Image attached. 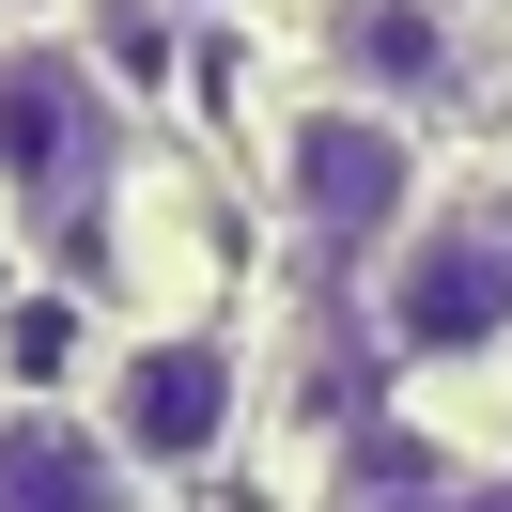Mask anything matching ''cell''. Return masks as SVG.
<instances>
[{
    "mask_svg": "<svg viewBox=\"0 0 512 512\" xmlns=\"http://www.w3.org/2000/svg\"><path fill=\"white\" fill-rule=\"evenodd\" d=\"M512 326V202H450L404 264H388V342L419 357H466Z\"/></svg>",
    "mask_w": 512,
    "mask_h": 512,
    "instance_id": "1",
    "label": "cell"
},
{
    "mask_svg": "<svg viewBox=\"0 0 512 512\" xmlns=\"http://www.w3.org/2000/svg\"><path fill=\"white\" fill-rule=\"evenodd\" d=\"M94 171H109V109L78 47H0V187L63 218V202H94Z\"/></svg>",
    "mask_w": 512,
    "mask_h": 512,
    "instance_id": "2",
    "label": "cell"
},
{
    "mask_svg": "<svg viewBox=\"0 0 512 512\" xmlns=\"http://www.w3.org/2000/svg\"><path fill=\"white\" fill-rule=\"evenodd\" d=\"M404 187H419V156H404L388 109H295V125H280V202L326 233V249L388 233V218H404Z\"/></svg>",
    "mask_w": 512,
    "mask_h": 512,
    "instance_id": "3",
    "label": "cell"
},
{
    "mask_svg": "<svg viewBox=\"0 0 512 512\" xmlns=\"http://www.w3.org/2000/svg\"><path fill=\"white\" fill-rule=\"evenodd\" d=\"M109 435L156 450V466H187V450L233 435V342L218 326H171V342H140L125 373H109Z\"/></svg>",
    "mask_w": 512,
    "mask_h": 512,
    "instance_id": "4",
    "label": "cell"
},
{
    "mask_svg": "<svg viewBox=\"0 0 512 512\" xmlns=\"http://www.w3.org/2000/svg\"><path fill=\"white\" fill-rule=\"evenodd\" d=\"M0 512H125L109 435H78V419L16 404V419H0Z\"/></svg>",
    "mask_w": 512,
    "mask_h": 512,
    "instance_id": "5",
    "label": "cell"
},
{
    "mask_svg": "<svg viewBox=\"0 0 512 512\" xmlns=\"http://www.w3.org/2000/svg\"><path fill=\"white\" fill-rule=\"evenodd\" d=\"M342 63L373 78V94H435L450 78V16L435 0H342Z\"/></svg>",
    "mask_w": 512,
    "mask_h": 512,
    "instance_id": "6",
    "label": "cell"
},
{
    "mask_svg": "<svg viewBox=\"0 0 512 512\" xmlns=\"http://www.w3.org/2000/svg\"><path fill=\"white\" fill-rule=\"evenodd\" d=\"M497 512H512V497H497Z\"/></svg>",
    "mask_w": 512,
    "mask_h": 512,
    "instance_id": "7",
    "label": "cell"
}]
</instances>
